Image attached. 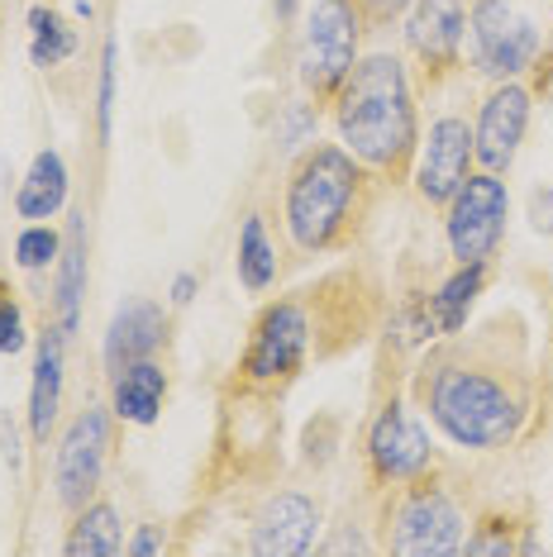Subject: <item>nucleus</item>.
Here are the masks:
<instances>
[{
  "label": "nucleus",
  "mask_w": 553,
  "mask_h": 557,
  "mask_svg": "<svg viewBox=\"0 0 553 557\" xmlns=\"http://www.w3.org/2000/svg\"><path fill=\"white\" fill-rule=\"evenodd\" d=\"M420 405L430 410L439 434L458 448L496 453L520 438L530 396L501 362L487 358H458V352H439L420 372Z\"/></svg>",
  "instance_id": "1"
},
{
  "label": "nucleus",
  "mask_w": 553,
  "mask_h": 557,
  "mask_svg": "<svg viewBox=\"0 0 553 557\" xmlns=\"http://www.w3.org/2000/svg\"><path fill=\"white\" fill-rule=\"evenodd\" d=\"M339 144L354 153L368 172H382L401 182L420 148V120H415L410 72L396 53H368L354 62V72L339 86Z\"/></svg>",
  "instance_id": "2"
},
{
  "label": "nucleus",
  "mask_w": 553,
  "mask_h": 557,
  "mask_svg": "<svg viewBox=\"0 0 553 557\" xmlns=\"http://www.w3.org/2000/svg\"><path fill=\"white\" fill-rule=\"evenodd\" d=\"M368 196V168L344 144H310L292 162L282 196L286 234L300 252H330L358 224Z\"/></svg>",
  "instance_id": "3"
},
{
  "label": "nucleus",
  "mask_w": 553,
  "mask_h": 557,
  "mask_svg": "<svg viewBox=\"0 0 553 557\" xmlns=\"http://www.w3.org/2000/svg\"><path fill=\"white\" fill-rule=\"evenodd\" d=\"M386 519H392L386 524V548L401 557H454L468 539V519H463L458 500L425 476L401 481Z\"/></svg>",
  "instance_id": "4"
},
{
  "label": "nucleus",
  "mask_w": 553,
  "mask_h": 557,
  "mask_svg": "<svg viewBox=\"0 0 553 557\" xmlns=\"http://www.w3.org/2000/svg\"><path fill=\"white\" fill-rule=\"evenodd\" d=\"M362 34H368V20H362L358 0H316L310 5L296 67H300V86L316 100L339 96V86L358 62Z\"/></svg>",
  "instance_id": "5"
},
{
  "label": "nucleus",
  "mask_w": 553,
  "mask_h": 557,
  "mask_svg": "<svg viewBox=\"0 0 553 557\" xmlns=\"http://www.w3.org/2000/svg\"><path fill=\"white\" fill-rule=\"evenodd\" d=\"M468 44H472V67L492 82H515L544 58V34L515 0H472Z\"/></svg>",
  "instance_id": "6"
},
{
  "label": "nucleus",
  "mask_w": 553,
  "mask_h": 557,
  "mask_svg": "<svg viewBox=\"0 0 553 557\" xmlns=\"http://www.w3.org/2000/svg\"><path fill=\"white\" fill-rule=\"evenodd\" d=\"M310 344H316V320H310L306 300H296V296L272 300V306L258 314L238 372H244V382H254V386L292 382L310 358Z\"/></svg>",
  "instance_id": "7"
},
{
  "label": "nucleus",
  "mask_w": 553,
  "mask_h": 557,
  "mask_svg": "<svg viewBox=\"0 0 553 557\" xmlns=\"http://www.w3.org/2000/svg\"><path fill=\"white\" fill-rule=\"evenodd\" d=\"M110 438H115V410L110 405H82L72 414V424L62 429L53 458V496L62 510L77 515L86 500H96L110 458Z\"/></svg>",
  "instance_id": "8"
},
{
  "label": "nucleus",
  "mask_w": 553,
  "mask_h": 557,
  "mask_svg": "<svg viewBox=\"0 0 553 557\" xmlns=\"http://www.w3.org/2000/svg\"><path fill=\"white\" fill-rule=\"evenodd\" d=\"M511 191L496 172H472L444 206V238L454 262H487L506 234Z\"/></svg>",
  "instance_id": "9"
},
{
  "label": "nucleus",
  "mask_w": 553,
  "mask_h": 557,
  "mask_svg": "<svg viewBox=\"0 0 553 557\" xmlns=\"http://www.w3.org/2000/svg\"><path fill=\"white\" fill-rule=\"evenodd\" d=\"M362 453H368V467L382 486H401V481H415L434 467L430 429H425V420L406 400H386L382 410L372 414Z\"/></svg>",
  "instance_id": "10"
},
{
  "label": "nucleus",
  "mask_w": 553,
  "mask_h": 557,
  "mask_svg": "<svg viewBox=\"0 0 553 557\" xmlns=\"http://www.w3.org/2000/svg\"><path fill=\"white\" fill-rule=\"evenodd\" d=\"M472 124L468 115H439L430 120V134L415 148V191L425 206H448L454 191L472 176Z\"/></svg>",
  "instance_id": "11"
},
{
  "label": "nucleus",
  "mask_w": 553,
  "mask_h": 557,
  "mask_svg": "<svg viewBox=\"0 0 553 557\" xmlns=\"http://www.w3.org/2000/svg\"><path fill=\"white\" fill-rule=\"evenodd\" d=\"M530 86L520 77L515 82H496L487 91L482 110H477V124H472V153H477V168L482 172H511L515 153L525 144V129H530Z\"/></svg>",
  "instance_id": "12"
},
{
  "label": "nucleus",
  "mask_w": 553,
  "mask_h": 557,
  "mask_svg": "<svg viewBox=\"0 0 553 557\" xmlns=\"http://www.w3.org/2000/svg\"><path fill=\"white\" fill-rule=\"evenodd\" d=\"M320 519H324L320 500H310L306 491H276L254 515L248 548L258 557H306V553H316Z\"/></svg>",
  "instance_id": "13"
},
{
  "label": "nucleus",
  "mask_w": 553,
  "mask_h": 557,
  "mask_svg": "<svg viewBox=\"0 0 553 557\" xmlns=\"http://www.w3.org/2000/svg\"><path fill=\"white\" fill-rule=\"evenodd\" d=\"M463 44H468V5L463 0H410L406 48L420 58L425 77L458 67Z\"/></svg>",
  "instance_id": "14"
},
{
  "label": "nucleus",
  "mask_w": 553,
  "mask_h": 557,
  "mask_svg": "<svg viewBox=\"0 0 553 557\" xmlns=\"http://www.w3.org/2000/svg\"><path fill=\"white\" fill-rule=\"evenodd\" d=\"M162 344H168V310L158 300H130V306L115 310V320L106 329V344H100V362L115 376L124 367L158 358Z\"/></svg>",
  "instance_id": "15"
},
{
  "label": "nucleus",
  "mask_w": 553,
  "mask_h": 557,
  "mask_svg": "<svg viewBox=\"0 0 553 557\" xmlns=\"http://www.w3.org/2000/svg\"><path fill=\"white\" fill-rule=\"evenodd\" d=\"M62 362H67V334L53 324L34 348V382H29V438L48 443L62 410Z\"/></svg>",
  "instance_id": "16"
},
{
  "label": "nucleus",
  "mask_w": 553,
  "mask_h": 557,
  "mask_svg": "<svg viewBox=\"0 0 553 557\" xmlns=\"http://www.w3.org/2000/svg\"><path fill=\"white\" fill-rule=\"evenodd\" d=\"M82 300H86V214L77 210L62 234V252L53 262V324L62 334L82 329Z\"/></svg>",
  "instance_id": "17"
},
{
  "label": "nucleus",
  "mask_w": 553,
  "mask_h": 557,
  "mask_svg": "<svg viewBox=\"0 0 553 557\" xmlns=\"http://www.w3.org/2000/svg\"><path fill=\"white\" fill-rule=\"evenodd\" d=\"M115 391H110V410H115V420L124 424H158L162 405H168V372H162L158 358H144L134 367H124V372L110 376Z\"/></svg>",
  "instance_id": "18"
},
{
  "label": "nucleus",
  "mask_w": 553,
  "mask_h": 557,
  "mask_svg": "<svg viewBox=\"0 0 553 557\" xmlns=\"http://www.w3.org/2000/svg\"><path fill=\"white\" fill-rule=\"evenodd\" d=\"M67 191H72L67 162H62L58 148H44V153L29 162V172H24V182H20V191H15L20 220H29V224L53 220V214L67 206Z\"/></svg>",
  "instance_id": "19"
},
{
  "label": "nucleus",
  "mask_w": 553,
  "mask_h": 557,
  "mask_svg": "<svg viewBox=\"0 0 553 557\" xmlns=\"http://www.w3.org/2000/svg\"><path fill=\"white\" fill-rule=\"evenodd\" d=\"M67 557H120L124 553V524L120 510L110 500H86L77 515H72L67 543H62Z\"/></svg>",
  "instance_id": "20"
},
{
  "label": "nucleus",
  "mask_w": 553,
  "mask_h": 557,
  "mask_svg": "<svg viewBox=\"0 0 553 557\" xmlns=\"http://www.w3.org/2000/svg\"><path fill=\"white\" fill-rule=\"evenodd\" d=\"M234 272H238V286L262 296L272 282H276V248L268 238V220L262 214H248L238 224V248H234Z\"/></svg>",
  "instance_id": "21"
},
{
  "label": "nucleus",
  "mask_w": 553,
  "mask_h": 557,
  "mask_svg": "<svg viewBox=\"0 0 553 557\" xmlns=\"http://www.w3.org/2000/svg\"><path fill=\"white\" fill-rule=\"evenodd\" d=\"M482 286H487V262H458V272L430 296V314H434L439 334H458L468 324V310L482 296Z\"/></svg>",
  "instance_id": "22"
},
{
  "label": "nucleus",
  "mask_w": 553,
  "mask_h": 557,
  "mask_svg": "<svg viewBox=\"0 0 553 557\" xmlns=\"http://www.w3.org/2000/svg\"><path fill=\"white\" fill-rule=\"evenodd\" d=\"M29 34H34V44H29L34 67H58V62H67L72 53H77V29H72L58 10L34 5L29 10Z\"/></svg>",
  "instance_id": "23"
},
{
  "label": "nucleus",
  "mask_w": 553,
  "mask_h": 557,
  "mask_svg": "<svg viewBox=\"0 0 553 557\" xmlns=\"http://www.w3.org/2000/svg\"><path fill=\"white\" fill-rule=\"evenodd\" d=\"M58 252H62V234L53 230V224H24L20 238H15V262L24 272L53 268Z\"/></svg>",
  "instance_id": "24"
},
{
  "label": "nucleus",
  "mask_w": 553,
  "mask_h": 557,
  "mask_svg": "<svg viewBox=\"0 0 553 557\" xmlns=\"http://www.w3.org/2000/svg\"><path fill=\"white\" fill-rule=\"evenodd\" d=\"M115 72H120V44L106 39L100 48V86H96V138L110 144V129H115Z\"/></svg>",
  "instance_id": "25"
},
{
  "label": "nucleus",
  "mask_w": 553,
  "mask_h": 557,
  "mask_svg": "<svg viewBox=\"0 0 553 557\" xmlns=\"http://www.w3.org/2000/svg\"><path fill=\"white\" fill-rule=\"evenodd\" d=\"M515 548H520V543L511 539V524H501V519H487L482 524V534H468L463 539V553H496V557H511Z\"/></svg>",
  "instance_id": "26"
},
{
  "label": "nucleus",
  "mask_w": 553,
  "mask_h": 557,
  "mask_svg": "<svg viewBox=\"0 0 553 557\" xmlns=\"http://www.w3.org/2000/svg\"><path fill=\"white\" fill-rule=\"evenodd\" d=\"M306 138H316V106H310V100H296V106H286V120H282L276 144L296 148V144H306Z\"/></svg>",
  "instance_id": "27"
},
{
  "label": "nucleus",
  "mask_w": 553,
  "mask_h": 557,
  "mask_svg": "<svg viewBox=\"0 0 553 557\" xmlns=\"http://www.w3.org/2000/svg\"><path fill=\"white\" fill-rule=\"evenodd\" d=\"M24 344H29L24 338V310L10 296H0V358H15Z\"/></svg>",
  "instance_id": "28"
},
{
  "label": "nucleus",
  "mask_w": 553,
  "mask_h": 557,
  "mask_svg": "<svg viewBox=\"0 0 553 557\" xmlns=\"http://www.w3.org/2000/svg\"><path fill=\"white\" fill-rule=\"evenodd\" d=\"M362 20H368V29H386V24H396L401 15L410 10V0H358Z\"/></svg>",
  "instance_id": "29"
},
{
  "label": "nucleus",
  "mask_w": 553,
  "mask_h": 557,
  "mask_svg": "<svg viewBox=\"0 0 553 557\" xmlns=\"http://www.w3.org/2000/svg\"><path fill=\"white\" fill-rule=\"evenodd\" d=\"M530 224H534V234H544L553 244V186H539L530 196Z\"/></svg>",
  "instance_id": "30"
},
{
  "label": "nucleus",
  "mask_w": 553,
  "mask_h": 557,
  "mask_svg": "<svg viewBox=\"0 0 553 557\" xmlns=\"http://www.w3.org/2000/svg\"><path fill=\"white\" fill-rule=\"evenodd\" d=\"M162 548H168V534H162L158 524H138V534L124 543V553H130V557H153Z\"/></svg>",
  "instance_id": "31"
},
{
  "label": "nucleus",
  "mask_w": 553,
  "mask_h": 557,
  "mask_svg": "<svg viewBox=\"0 0 553 557\" xmlns=\"http://www.w3.org/2000/svg\"><path fill=\"white\" fill-rule=\"evenodd\" d=\"M196 290H200V276H196V272H177V276H172L168 300H172V306H192Z\"/></svg>",
  "instance_id": "32"
},
{
  "label": "nucleus",
  "mask_w": 553,
  "mask_h": 557,
  "mask_svg": "<svg viewBox=\"0 0 553 557\" xmlns=\"http://www.w3.org/2000/svg\"><path fill=\"white\" fill-rule=\"evenodd\" d=\"M0 453H5L10 467L20 472V429H15V420H10L5 410H0Z\"/></svg>",
  "instance_id": "33"
},
{
  "label": "nucleus",
  "mask_w": 553,
  "mask_h": 557,
  "mask_svg": "<svg viewBox=\"0 0 553 557\" xmlns=\"http://www.w3.org/2000/svg\"><path fill=\"white\" fill-rule=\"evenodd\" d=\"M368 548H372V543L362 539L358 529H344V534H339V539H330V543H324L320 553H330V557H334V553H368Z\"/></svg>",
  "instance_id": "34"
},
{
  "label": "nucleus",
  "mask_w": 553,
  "mask_h": 557,
  "mask_svg": "<svg viewBox=\"0 0 553 557\" xmlns=\"http://www.w3.org/2000/svg\"><path fill=\"white\" fill-rule=\"evenodd\" d=\"M296 5H300V0H272V10H276V20H282V24L296 15Z\"/></svg>",
  "instance_id": "35"
},
{
  "label": "nucleus",
  "mask_w": 553,
  "mask_h": 557,
  "mask_svg": "<svg viewBox=\"0 0 553 557\" xmlns=\"http://www.w3.org/2000/svg\"><path fill=\"white\" fill-rule=\"evenodd\" d=\"M539 77H544V96L553 100V53H549V62H544V72H539Z\"/></svg>",
  "instance_id": "36"
}]
</instances>
